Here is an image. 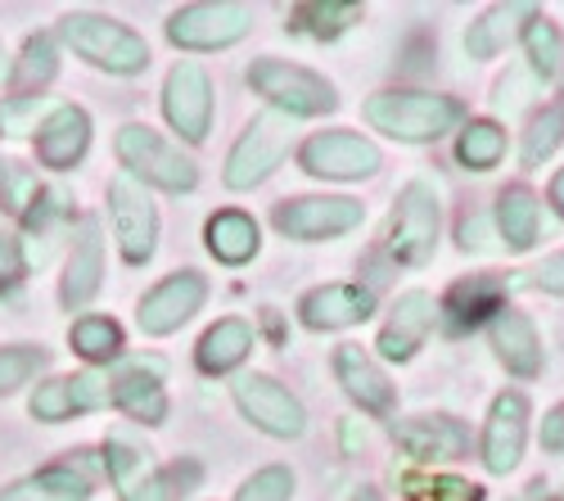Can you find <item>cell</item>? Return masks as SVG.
Masks as SVG:
<instances>
[{
  "label": "cell",
  "instance_id": "11",
  "mask_svg": "<svg viewBox=\"0 0 564 501\" xmlns=\"http://www.w3.org/2000/svg\"><path fill=\"white\" fill-rule=\"evenodd\" d=\"M235 406L271 438H303L307 412L303 402L271 375H240L235 380Z\"/></svg>",
  "mask_w": 564,
  "mask_h": 501
},
{
  "label": "cell",
  "instance_id": "12",
  "mask_svg": "<svg viewBox=\"0 0 564 501\" xmlns=\"http://www.w3.org/2000/svg\"><path fill=\"white\" fill-rule=\"evenodd\" d=\"M299 163L312 176H330V181H361L380 172V150H375L366 135L352 131H316L312 141L299 150Z\"/></svg>",
  "mask_w": 564,
  "mask_h": 501
},
{
  "label": "cell",
  "instance_id": "19",
  "mask_svg": "<svg viewBox=\"0 0 564 501\" xmlns=\"http://www.w3.org/2000/svg\"><path fill=\"white\" fill-rule=\"evenodd\" d=\"M393 438L402 443L406 457L415 461H456L469 451V429L456 416H411L393 425Z\"/></svg>",
  "mask_w": 564,
  "mask_h": 501
},
{
  "label": "cell",
  "instance_id": "42",
  "mask_svg": "<svg viewBox=\"0 0 564 501\" xmlns=\"http://www.w3.org/2000/svg\"><path fill=\"white\" fill-rule=\"evenodd\" d=\"M529 285L564 298V253H555V258H546L538 271H529Z\"/></svg>",
  "mask_w": 564,
  "mask_h": 501
},
{
  "label": "cell",
  "instance_id": "22",
  "mask_svg": "<svg viewBox=\"0 0 564 501\" xmlns=\"http://www.w3.org/2000/svg\"><path fill=\"white\" fill-rule=\"evenodd\" d=\"M86 145H90V118L77 105L51 109V118L36 127V159L55 172H68L86 154Z\"/></svg>",
  "mask_w": 564,
  "mask_h": 501
},
{
  "label": "cell",
  "instance_id": "40",
  "mask_svg": "<svg viewBox=\"0 0 564 501\" xmlns=\"http://www.w3.org/2000/svg\"><path fill=\"white\" fill-rule=\"evenodd\" d=\"M36 176L19 163H6V172H0V204H6L10 213H23L28 204H36Z\"/></svg>",
  "mask_w": 564,
  "mask_h": 501
},
{
  "label": "cell",
  "instance_id": "37",
  "mask_svg": "<svg viewBox=\"0 0 564 501\" xmlns=\"http://www.w3.org/2000/svg\"><path fill=\"white\" fill-rule=\"evenodd\" d=\"M45 357L41 348L32 344H10V348H0V393H14L19 384H28L36 371H45Z\"/></svg>",
  "mask_w": 564,
  "mask_h": 501
},
{
  "label": "cell",
  "instance_id": "10",
  "mask_svg": "<svg viewBox=\"0 0 564 501\" xmlns=\"http://www.w3.org/2000/svg\"><path fill=\"white\" fill-rule=\"evenodd\" d=\"M109 213H113V231H118V249L131 266L150 262L154 244H159V213L154 199L145 195V186L131 176H113L109 181Z\"/></svg>",
  "mask_w": 564,
  "mask_h": 501
},
{
  "label": "cell",
  "instance_id": "14",
  "mask_svg": "<svg viewBox=\"0 0 564 501\" xmlns=\"http://www.w3.org/2000/svg\"><path fill=\"white\" fill-rule=\"evenodd\" d=\"M204 298H208V285H204L199 271H176V276H167L163 285H154L145 298H140L135 322L145 335H172L204 307Z\"/></svg>",
  "mask_w": 564,
  "mask_h": 501
},
{
  "label": "cell",
  "instance_id": "44",
  "mask_svg": "<svg viewBox=\"0 0 564 501\" xmlns=\"http://www.w3.org/2000/svg\"><path fill=\"white\" fill-rule=\"evenodd\" d=\"M551 204H555V213L564 217V167L551 176Z\"/></svg>",
  "mask_w": 564,
  "mask_h": 501
},
{
  "label": "cell",
  "instance_id": "23",
  "mask_svg": "<svg viewBox=\"0 0 564 501\" xmlns=\"http://www.w3.org/2000/svg\"><path fill=\"white\" fill-rule=\"evenodd\" d=\"M335 375H339L344 393L361 406V412H370V416H389V412H393V384H389V375L361 352V344H344V348L335 352Z\"/></svg>",
  "mask_w": 564,
  "mask_h": 501
},
{
  "label": "cell",
  "instance_id": "39",
  "mask_svg": "<svg viewBox=\"0 0 564 501\" xmlns=\"http://www.w3.org/2000/svg\"><path fill=\"white\" fill-rule=\"evenodd\" d=\"M45 109H51L45 96H14V100L0 105V131L6 135H28V131H36V118Z\"/></svg>",
  "mask_w": 564,
  "mask_h": 501
},
{
  "label": "cell",
  "instance_id": "18",
  "mask_svg": "<svg viewBox=\"0 0 564 501\" xmlns=\"http://www.w3.org/2000/svg\"><path fill=\"white\" fill-rule=\"evenodd\" d=\"M506 294H510V285L501 276H465L447 290V298L438 303V316L447 322L452 335L479 330L484 322H497L506 312Z\"/></svg>",
  "mask_w": 564,
  "mask_h": 501
},
{
  "label": "cell",
  "instance_id": "35",
  "mask_svg": "<svg viewBox=\"0 0 564 501\" xmlns=\"http://www.w3.org/2000/svg\"><path fill=\"white\" fill-rule=\"evenodd\" d=\"M68 344L73 352H82L86 361H113L122 352V326L113 322V316H82V322L68 330Z\"/></svg>",
  "mask_w": 564,
  "mask_h": 501
},
{
  "label": "cell",
  "instance_id": "45",
  "mask_svg": "<svg viewBox=\"0 0 564 501\" xmlns=\"http://www.w3.org/2000/svg\"><path fill=\"white\" fill-rule=\"evenodd\" d=\"M352 501H380V492H375V488H361V492H357Z\"/></svg>",
  "mask_w": 564,
  "mask_h": 501
},
{
  "label": "cell",
  "instance_id": "4",
  "mask_svg": "<svg viewBox=\"0 0 564 501\" xmlns=\"http://www.w3.org/2000/svg\"><path fill=\"white\" fill-rule=\"evenodd\" d=\"M118 159L131 181H145V186H159L172 195L195 190V181H199V167L185 159L167 135H159L154 127H140V122H127L118 131Z\"/></svg>",
  "mask_w": 564,
  "mask_h": 501
},
{
  "label": "cell",
  "instance_id": "34",
  "mask_svg": "<svg viewBox=\"0 0 564 501\" xmlns=\"http://www.w3.org/2000/svg\"><path fill=\"white\" fill-rule=\"evenodd\" d=\"M560 145H564V96L542 105V113H533V122L524 131V145H520V163L542 167Z\"/></svg>",
  "mask_w": 564,
  "mask_h": 501
},
{
  "label": "cell",
  "instance_id": "8",
  "mask_svg": "<svg viewBox=\"0 0 564 501\" xmlns=\"http://www.w3.org/2000/svg\"><path fill=\"white\" fill-rule=\"evenodd\" d=\"M253 28V10L240 0H204L167 19V41L181 51H226Z\"/></svg>",
  "mask_w": 564,
  "mask_h": 501
},
{
  "label": "cell",
  "instance_id": "17",
  "mask_svg": "<svg viewBox=\"0 0 564 501\" xmlns=\"http://www.w3.org/2000/svg\"><path fill=\"white\" fill-rule=\"evenodd\" d=\"M105 281V240H100V221L96 217H82L77 221V236H73V253L64 266V285H59V303L68 312H82L90 298L100 294Z\"/></svg>",
  "mask_w": 564,
  "mask_h": 501
},
{
  "label": "cell",
  "instance_id": "30",
  "mask_svg": "<svg viewBox=\"0 0 564 501\" xmlns=\"http://www.w3.org/2000/svg\"><path fill=\"white\" fill-rule=\"evenodd\" d=\"M258 244H262L258 240V221L249 213H240V208H226V213H217L208 221V253L217 262H226V266L249 262L258 253Z\"/></svg>",
  "mask_w": 564,
  "mask_h": 501
},
{
  "label": "cell",
  "instance_id": "2",
  "mask_svg": "<svg viewBox=\"0 0 564 501\" xmlns=\"http://www.w3.org/2000/svg\"><path fill=\"white\" fill-rule=\"evenodd\" d=\"M105 461H109V479H113L122 501H181L204 479L199 461L154 466V451L135 447L131 438H109Z\"/></svg>",
  "mask_w": 564,
  "mask_h": 501
},
{
  "label": "cell",
  "instance_id": "6",
  "mask_svg": "<svg viewBox=\"0 0 564 501\" xmlns=\"http://www.w3.org/2000/svg\"><path fill=\"white\" fill-rule=\"evenodd\" d=\"M290 118L285 113H275V109H267V113H258L249 127H245V135L235 141V150H230V159H226V186L230 190H253V186H262V181L280 167V159L290 154Z\"/></svg>",
  "mask_w": 564,
  "mask_h": 501
},
{
  "label": "cell",
  "instance_id": "3",
  "mask_svg": "<svg viewBox=\"0 0 564 501\" xmlns=\"http://www.w3.org/2000/svg\"><path fill=\"white\" fill-rule=\"evenodd\" d=\"M64 41L73 45V55H82L86 64H96L105 73H140L150 68V45L145 36H135L127 23L105 19V14H90V10H73L59 23Z\"/></svg>",
  "mask_w": 564,
  "mask_h": 501
},
{
  "label": "cell",
  "instance_id": "25",
  "mask_svg": "<svg viewBox=\"0 0 564 501\" xmlns=\"http://www.w3.org/2000/svg\"><path fill=\"white\" fill-rule=\"evenodd\" d=\"M497 236L510 253H529L542 240V204L529 186H510L497 199Z\"/></svg>",
  "mask_w": 564,
  "mask_h": 501
},
{
  "label": "cell",
  "instance_id": "21",
  "mask_svg": "<svg viewBox=\"0 0 564 501\" xmlns=\"http://www.w3.org/2000/svg\"><path fill=\"white\" fill-rule=\"evenodd\" d=\"M299 312H303V326H312V330H344V326L366 322V316L375 312V294H370L366 285L339 281V285L312 290V294L299 303Z\"/></svg>",
  "mask_w": 564,
  "mask_h": 501
},
{
  "label": "cell",
  "instance_id": "32",
  "mask_svg": "<svg viewBox=\"0 0 564 501\" xmlns=\"http://www.w3.org/2000/svg\"><path fill=\"white\" fill-rule=\"evenodd\" d=\"M366 10L357 0H312V6L294 10V32L316 36V41H335L339 32H348Z\"/></svg>",
  "mask_w": 564,
  "mask_h": 501
},
{
  "label": "cell",
  "instance_id": "43",
  "mask_svg": "<svg viewBox=\"0 0 564 501\" xmlns=\"http://www.w3.org/2000/svg\"><path fill=\"white\" fill-rule=\"evenodd\" d=\"M542 447L546 451H564V402L542 421Z\"/></svg>",
  "mask_w": 564,
  "mask_h": 501
},
{
  "label": "cell",
  "instance_id": "5",
  "mask_svg": "<svg viewBox=\"0 0 564 501\" xmlns=\"http://www.w3.org/2000/svg\"><path fill=\"white\" fill-rule=\"evenodd\" d=\"M249 81H253L258 96H267L271 109L285 113V118H321V113L339 109V96H335L330 81L312 68L285 64V59H258L249 68Z\"/></svg>",
  "mask_w": 564,
  "mask_h": 501
},
{
  "label": "cell",
  "instance_id": "9",
  "mask_svg": "<svg viewBox=\"0 0 564 501\" xmlns=\"http://www.w3.org/2000/svg\"><path fill=\"white\" fill-rule=\"evenodd\" d=\"M366 208L348 195H307V199H285L275 208V231L290 240H335L361 226Z\"/></svg>",
  "mask_w": 564,
  "mask_h": 501
},
{
  "label": "cell",
  "instance_id": "28",
  "mask_svg": "<svg viewBox=\"0 0 564 501\" xmlns=\"http://www.w3.org/2000/svg\"><path fill=\"white\" fill-rule=\"evenodd\" d=\"M249 352H253V330H249V322H240V316H226V322H217V326L199 339V348H195L204 375H226V371H235Z\"/></svg>",
  "mask_w": 564,
  "mask_h": 501
},
{
  "label": "cell",
  "instance_id": "15",
  "mask_svg": "<svg viewBox=\"0 0 564 501\" xmlns=\"http://www.w3.org/2000/svg\"><path fill=\"white\" fill-rule=\"evenodd\" d=\"M113 402V380L105 371H82V375H68V380H51L32 393V416L45 421V425H59L68 416H82V412H96V406Z\"/></svg>",
  "mask_w": 564,
  "mask_h": 501
},
{
  "label": "cell",
  "instance_id": "27",
  "mask_svg": "<svg viewBox=\"0 0 564 501\" xmlns=\"http://www.w3.org/2000/svg\"><path fill=\"white\" fill-rule=\"evenodd\" d=\"M113 402L140 425H163L167 416V393L159 380V367H131L127 375L113 380Z\"/></svg>",
  "mask_w": 564,
  "mask_h": 501
},
{
  "label": "cell",
  "instance_id": "31",
  "mask_svg": "<svg viewBox=\"0 0 564 501\" xmlns=\"http://www.w3.org/2000/svg\"><path fill=\"white\" fill-rule=\"evenodd\" d=\"M456 159L469 167V172H492L501 159H506V127L501 122H465L460 135H456Z\"/></svg>",
  "mask_w": 564,
  "mask_h": 501
},
{
  "label": "cell",
  "instance_id": "16",
  "mask_svg": "<svg viewBox=\"0 0 564 501\" xmlns=\"http://www.w3.org/2000/svg\"><path fill=\"white\" fill-rule=\"evenodd\" d=\"M524 443H529V397L501 393L484 425V466L492 475H510L524 457Z\"/></svg>",
  "mask_w": 564,
  "mask_h": 501
},
{
  "label": "cell",
  "instance_id": "46",
  "mask_svg": "<svg viewBox=\"0 0 564 501\" xmlns=\"http://www.w3.org/2000/svg\"><path fill=\"white\" fill-rule=\"evenodd\" d=\"M10 73V59H6V45H0V77H6Z\"/></svg>",
  "mask_w": 564,
  "mask_h": 501
},
{
  "label": "cell",
  "instance_id": "13",
  "mask_svg": "<svg viewBox=\"0 0 564 501\" xmlns=\"http://www.w3.org/2000/svg\"><path fill=\"white\" fill-rule=\"evenodd\" d=\"M163 113L185 141H204L213 127V81L199 64H176L163 86Z\"/></svg>",
  "mask_w": 564,
  "mask_h": 501
},
{
  "label": "cell",
  "instance_id": "24",
  "mask_svg": "<svg viewBox=\"0 0 564 501\" xmlns=\"http://www.w3.org/2000/svg\"><path fill=\"white\" fill-rule=\"evenodd\" d=\"M492 348H497V361L520 375V380H533L542 371V339H538V326L529 322L524 312L506 307L497 322H492Z\"/></svg>",
  "mask_w": 564,
  "mask_h": 501
},
{
  "label": "cell",
  "instance_id": "33",
  "mask_svg": "<svg viewBox=\"0 0 564 501\" xmlns=\"http://www.w3.org/2000/svg\"><path fill=\"white\" fill-rule=\"evenodd\" d=\"M524 51H529V64L542 81H564V32L551 23V19H533L524 28Z\"/></svg>",
  "mask_w": 564,
  "mask_h": 501
},
{
  "label": "cell",
  "instance_id": "26",
  "mask_svg": "<svg viewBox=\"0 0 564 501\" xmlns=\"http://www.w3.org/2000/svg\"><path fill=\"white\" fill-rule=\"evenodd\" d=\"M533 19H538L533 6H492L488 14H479V23H469L465 51L475 55V59H492V55L506 51V45L520 41Z\"/></svg>",
  "mask_w": 564,
  "mask_h": 501
},
{
  "label": "cell",
  "instance_id": "7",
  "mask_svg": "<svg viewBox=\"0 0 564 501\" xmlns=\"http://www.w3.org/2000/svg\"><path fill=\"white\" fill-rule=\"evenodd\" d=\"M389 258L402 266H425L438 249V195L430 181H411L398 195L393 221H389Z\"/></svg>",
  "mask_w": 564,
  "mask_h": 501
},
{
  "label": "cell",
  "instance_id": "38",
  "mask_svg": "<svg viewBox=\"0 0 564 501\" xmlns=\"http://www.w3.org/2000/svg\"><path fill=\"white\" fill-rule=\"evenodd\" d=\"M290 497H294V475L285 466L258 470L253 479L240 483V492H235V501H290Z\"/></svg>",
  "mask_w": 564,
  "mask_h": 501
},
{
  "label": "cell",
  "instance_id": "36",
  "mask_svg": "<svg viewBox=\"0 0 564 501\" xmlns=\"http://www.w3.org/2000/svg\"><path fill=\"white\" fill-rule=\"evenodd\" d=\"M55 68H59L55 41H51V36H28L23 59H19V68H14V86L23 90V96H41V86L55 77Z\"/></svg>",
  "mask_w": 564,
  "mask_h": 501
},
{
  "label": "cell",
  "instance_id": "20",
  "mask_svg": "<svg viewBox=\"0 0 564 501\" xmlns=\"http://www.w3.org/2000/svg\"><path fill=\"white\" fill-rule=\"evenodd\" d=\"M434 316H438V303H434L425 290H406V294L393 303L389 322H384V330H380V352H384L389 361H411L415 348L430 339Z\"/></svg>",
  "mask_w": 564,
  "mask_h": 501
},
{
  "label": "cell",
  "instance_id": "1",
  "mask_svg": "<svg viewBox=\"0 0 564 501\" xmlns=\"http://www.w3.org/2000/svg\"><path fill=\"white\" fill-rule=\"evenodd\" d=\"M460 118H465V105L452 96H434V90H380V96L366 100V122L411 145L438 141V135L460 127Z\"/></svg>",
  "mask_w": 564,
  "mask_h": 501
},
{
  "label": "cell",
  "instance_id": "29",
  "mask_svg": "<svg viewBox=\"0 0 564 501\" xmlns=\"http://www.w3.org/2000/svg\"><path fill=\"white\" fill-rule=\"evenodd\" d=\"M86 497H90V479L73 466L36 470V475H28L0 492V501H86Z\"/></svg>",
  "mask_w": 564,
  "mask_h": 501
},
{
  "label": "cell",
  "instance_id": "41",
  "mask_svg": "<svg viewBox=\"0 0 564 501\" xmlns=\"http://www.w3.org/2000/svg\"><path fill=\"white\" fill-rule=\"evenodd\" d=\"M28 276V253H23V240L10 236V231H0V294L23 285Z\"/></svg>",
  "mask_w": 564,
  "mask_h": 501
}]
</instances>
